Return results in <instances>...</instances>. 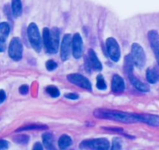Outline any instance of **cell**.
Wrapping results in <instances>:
<instances>
[{
    "instance_id": "1",
    "label": "cell",
    "mask_w": 159,
    "mask_h": 150,
    "mask_svg": "<svg viewBox=\"0 0 159 150\" xmlns=\"http://www.w3.org/2000/svg\"><path fill=\"white\" fill-rule=\"evenodd\" d=\"M94 115L98 119H112L116 121H121L123 123H135L139 122L136 114L124 113L120 111H113L107 109H97L94 112Z\"/></svg>"
},
{
    "instance_id": "2",
    "label": "cell",
    "mask_w": 159,
    "mask_h": 150,
    "mask_svg": "<svg viewBox=\"0 0 159 150\" xmlns=\"http://www.w3.org/2000/svg\"><path fill=\"white\" fill-rule=\"evenodd\" d=\"M27 33H28V38L30 43L32 47L34 48L36 52L41 51L42 47V41H41V37L40 33L39 32L37 25L35 23H31L29 25L28 29H27Z\"/></svg>"
},
{
    "instance_id": "3",
    "label": "cell",
    "mask_w": 159,
    "mask_h": 150,
    "mask_svg": "<svg viewBox=\"0 0 159 150\" xmlns=\"http://www.w3.org/2000/svg\"><path fill=\"white\" fill-rule=\"evenodd\" d=\"M131 57L134 61V64L138 68H143L146 62V56L143 48L139 44L134 43L131 47Z\"/></svg>"
},
{
    "instance_id": "4",
    "label": "cell",
    "mask_w": 159,
    "mask_h": 150,
    "mask_svg": "<svg viewBox=\"0 0 159 150\" xmlns=\"http://www.w3.org/2000/svg\"><path fill=\"white\" fill-rule=\"evenodd\" d=\"M9 56L14 60V61H19L22 58L23 55V45L19 38H13L9 46Z\"/></svg>"
},
{
    "instance_id": "5",
    "label": "cell",
    "mask_w": 159,
    "mask_h": 150,
    "mask_svg": "<svg viewBox=\"0 0 159 150\" xmlns=\"http://www.w3.org/2000/svg\"><path fill=\"white\" fill-rule=\"evenodd\" d=\"M89 148L96 150H106L109 148V141L105 138H99L94 140H87L82 141L81 148Z\"/></svg>"
},
{
    "instance_id": "6",
    "label": "cell",
    "mask_w": 159,
    "mask_h": 150,
    "mask_svg": "<svg viewBox=\"0 0 159 150\" xmlns=\"http://www.w3.org/2000/svg\"><path fill=\"white\" fill-rule=\"evenodd\" d=\"M106 46H107V51L109 57L111 58L113 61H118L121 56L120 53V47L117 41L114 38H108L106 41Z\"/></svg>"
},
{
    "instance_id": "7",
    "label": "cell",
    "mask_w": 159,
    "mask_h": 150,
    "mask_svg": "<svg viewBox=\"0 0 159 150\" xmlns=\"http://www.w3.org/2000/svg\"><path fill=\"white\" fill-rule=\"evenodd\" d=\"M67 79H68V81L70 83L77 85L79 87H81L83 89L88 90H92L91 83L89 82V80L87 77H85L82 75H80V74H70V75H67Z\"/></svg>"
},
{
    "instance_id": "8",
    "label": "cell",
    "mask_w": 159,
    "mask_h": 150,
    "mask_svg": "<svg viewBox=\"0 0 159 150\" xmlns=\"http://www.w3.org/2000/svg\"><path fill=\"white\" fill-rule=\"evenodd\" d=\"M83 42L79 33H75L72 39V52L75 59H80L82 56Z\"/></svg>"
},
{
    "instance_id": "9",
    "label": "cell",
    "mask_w": 159,
    "mask_h": 150,
    "mask_svg": "<svg viewBox=\"0 0 159 150\" xmlns=\"http://www.w3.org/2000/svg\"><path fill=\"white\" fill-rule=\"evenodd\" d=\"M72 35L67 33L64 35L61 48V56L62 61H66L70 56V48L72 46Z\"/></svg>"
},
{
    "instance_id": "10",
    "label": "cell",
    "mask_w": 159,
    "mask_h": 150,
    "mask_svg": "<svg viewBox=\"0 0 159 150\" xmlns=\"http://www.w3.org/2000/svg\"><path fill=\"white\" fill-rule=\"evenodd\" d=\"M148 39L159 65V33L156 30H151L148 33Z\"/></svg>"
},
{
    "instance_id": "11",
    "label": "cell",
    "mask_w": 159,
    "mask_h": 150,
    "mask_svg": "<svg viewBox=\"0 0 159 150\" xmlns=\"http://www.w3.org/2000/svg\"><path fill=\"white\" fill-rule=\"evenodd\" d=\"M139 122H143L152 127H159V116L153 114H136Z\"/></svg>"
},
{
    "instance_id": "12",
    "label": "cell",
    "mask_w": 159,
    "mask_h": 150,
    "mask_svg": "<svg viewBox=\"0 0 159 150\" xmlns=\"http://www.w3.org/2000/svg\"><path fill=\"white\" fill-rule=\"evenodd\" d=\"M50 38H51V54H55L58 52L60 45V32L57 27H53L50 30Z\"/></svg>"
},
{
    "instance_id": "13",
    "label": "cell",
    "mask_w": 159,
    "mask_h": 150,
    "mask_svg": "<svg viewBox=\"0 0 159 150\" xmlns=\"http://www.w3.org/2000/svg\"><path fill=\"white\" fill-rule=\"evenodd\" d=\"M127 75H128L129 78L130 83L133 85V86H134L136 89H137L138 90H140L142 92H148V91L150 90L149 86L147 85H145L144 83L141 82L140 80L137 79L136 76L134 75V74H133V71H130V72L127 73Z\"/></svg>"
},
{
    "instance_id": "14",
    "label": "cell",
    "mask_w": 159,
    "mask_h": 150,
    "mask_svg": "<svg viewBox=\"0 0 159 150\" xmlns=\"http://www.w3.org/2000/svg\"><path fill=\"white\" fill-rule=\"evenodd\" d=\"M111 89L115 93H122L125 89V83L120 75H115L113 76Z\"/></svg>"
},
{
    "instance_id": "15",
    "label": "cell",
    "mask_w": 159,
    "mask_h": 150,
    "mask_svg": "<svg viewBox=\"0 0 159 150\" xmlns=\"http://www.w3.org/2000/svg\"><path fill=\"white\" fill-rule=\"evenodd\" d=\"M89 63L90 67L92 69H94V70L100 71L102 70V66L101 61H99L96 54L92 49H89Z\"/></svg>"
},
{
    "instance_id": "16",
    "label": "cell",
    "mask_w": 159,
    "mask_h": 150,
    "mask_svg": "<svg viewBox=\"0 0 159 150\" xmlns=\"http://www.w3.org/2000/svg\"><path fill=\"white\" fill-rule=\"evenodd\" d=\"M146 78L150 84H156L159 80V72L155 69H148L146 72Z\"/></svg>"
},
{
    "instance_id": "17",
    "label": "cell",
    "mask_w": 159,
    "mask_h": 150,
    "mask_svg": "<svg viewBox=\"0 0 159 150\" xmlns=\"http://www.w3.org/2000/svg\"><path fill=\"white\" fill-rule=\"evenodd\" d=\"M11 12L14 17L18 18L22 13L21 0H11Z\"/></svg>"
},
{
    "instance_id": "18",
    "label": "cell",
    "mask_w": 159,
    "mask_h": 150,
    "mask_svg": "<svg viewBox=\"0 0 159 150\" xmlns=\"http://www.w3.org/2000/svg\"><path fill=\"white\" fill-rule=\"evenodd\" d=\"M43 41L44 45L48 53L51 54V38H50V30L48 28H44L43 30Z\"/></svg>"
},
{
    "instance_id": "19",
    "label": "cell",
    "mask_w": 159,
    "mask_h": 150,
    "mask_svg": "<svg viewBox=\"0 0 159 150\" xmlns=\"http://www.w3.org/2000/svg\"><path fill=\"white\" fill-rule=\"evenodd\" d=\"M72 144V139L66 134H63L59 139V147L61 149H66Z\"/></svg>"
},
{
    "instance_id": "20",
    "label": "cell",
    "mask_w": 159,
    "mask_h": 150,
    "mask_svg": "<svg viewBox=\"0 0 159 150\" xmlns=\"http://www.w3.org/2000/svg\"><path fill=\"white\" fill-rule=\"evenodd\" d=\"M47 129V126L45 125H36V124H32L28 126H25L17 129L16 132H21V131H27V130H44Z\"/></svg>"
},
{
    "instance_id": "21",
    "label": "cell",
    "mask_w": 159,
    "mask_h": 150,
    "mask_svg": "<svg viewBox=\"0 0 159 150\" xmlns=\"http://www.w3.org/2000/svg\"><path fill=\"white\" fill-rule=\"evenodd\" d=\"M43 143L44 146L47 148V149L52 148V143H53V137L51 133H45L43 134Z\"/></svg>"
},
{
    "instance_id": "22",
    "label": "cell",
    "mask_w": 159,
    "mask_h": 150,
    "mask_svg": "<svg viewBox=\"0 0 159 150\" xmlns=\"http://www.w3.org/2000/svg\"><path fill=\"white\" fill-rule=\"evenodd\" d=\"M10 33V26L6 22L0 23V35L3 37H7Z\"/></svg>"
},
{
    "instance_id": "23",
    "label": "cell",
    "mask_w": 159,
    "mask_h": 150,
    "mask_svg": "<svg viewBox=\"0 0 159 150\" xmlns=\"http://www.w3.org/2000/svg\"><path fill=\"white\" fill-rule=\"evenodd\" d=\"M47 92L52 98H57L60 96V90L55 86H48L47 88Z\"/></svg>"
},
{
    "instance_id": "24",
    "label": "cell",
    "mask_w": 159,
    "mask_h": 150,
    "mask_svg": "<svg viewBox=\"0 0 159 150\" xmlns=\"http://www.w3.org/2000/svg\"><path fill=\"white\" fill-rule=\"evenodd\" d=\"M96 86L99 90H105L107 85H106V83L104 81V78L102 75H98L97 76V82H96Z\"/></svg>"
},
{
    "instance_id": "25",
    "label": "cell",
    "mask_w": 159,
    "mask_h": 150,
    "mask_svg": "<svg viewBox=\"0 0 159 150\" xmlns=\"http://www.w3.org/2000/svg\"><path fill=\"white\" fill-rule=\"evenodd\" d=\"M14 141L17 143H20V144H26L29 141V137L27 135H19L15 137Z\"/></svg>"
},
{
    "instance_id": "26",
    "label": "cell",
    "mask_w": 159,
    "mask_h": 150,
    "mask_svg": "<svg viewBox=\"0 0 159 150\" xmlns=\"http://www.w3.org/2000/svg\"><path fill=\"white\" fill-rule=\"evenodd\" d=\"M46 67H47V69L49 71H52L57 68V63L54 61H52V60H49V61H47Z\"/></svg>"
},
{
    "instance_id": "27",
    "label": "cell",
    "mask_w": 159,
    "mask_h": 150,
    "mask_svg": "<svg viewBox=\"0 0 159 150\" xmlns=\"http://www.w3.org/2000/svg\"><path fill=\"white\" fill-rule=\"evenodd\" d=\"M122 148V144H121V141L119 138H115L113 140V146L112 149L116 150V149H121Z\"/></svg>"
},
{
    "instance_id": "28",
    "label": "cell",
    "mask_w": 159,
    "mask_h": 150,
    "mask_svg": "<svg viewBox=\"0 0 159 150\" xmlns=\"http://www.w3.org/2000/svg\"><path fill=\"white\" fill-rule=\"evenodd\" d=\"M5 40L6 38L0 35V52H4L5 50Z\"/></svg>"
},
{
    "instance_id": "29",
    "label": "cell",
    "mask_w": 159,
    "mask_h": 150,
    "mask_svg": "<svg viewBox=\"0 0 159 150\" xmlns=\"http://www.w3.org/2000/svg\"><path fill=\"white\" fill-rule=\"evenodd\" d=\"M28 91H29L28 85H22V86H20V88H19V92L22 94V95H26V94L28 93Z\"/></svg>"
},
{
    "instance_id": "30",
    "label": "cell",
    "mask_w": 159,
    "mask_h": 150,
    "mask_svg": "<svg viewBox=\"0 0 159 150\" xmlns=\"http://www.w3.org/2000/svg\"><path fill=\"white\" fill-rule=\"evenodd\" d=\"M8 148V141L0 140V149H5Z\"/></svg>"
},
{
    "instance_id": "31",
    "label": "cell",
    "mask_w": 159,
    "mask_h": 150,
    "mask_svg": "<svg viewBox=\"0 0 159 150\" xmlns=\"http://www.w3.org/2000/svg\"><path fill=\"white\" fill-rule=\"evenodd\" d=\"M5 98H6V95L4 90H0V104L3 103L5 101Z\"/></svg>"
},
{
    "instance_id": "32",
    "label": "cell",
    "mask_w": 159,
    "mask_h": 150,
    "mask_svg": "<svg viewBox=\"0 0 159 150\" xmlns=\"http://www.w3.org/2000/svg\"><path fill=\"white\" fill-rule=\"evenodd\" d=\"M65 97L66 99H73V100H75V99H78V96L76 95V94H74V93H68L65 95Z\"/></svg>"
},
{
    "instance_id": "33",
    "label": "cell",
    "mask_w": 159,
    "mask_h": 150,
    "mask_svg": "<svg viewBox=\"0 0 159 150\" xmlns=\"http://www.w3.org/2000/svg\"><path fill=\"white\" fill-rule=\"evenodd\" d=\"M108 131H114V132H122V128H111V127H107L106 128Z\"/></svg>"
},
{
    "instance_id": "34",
    "label": "cell",
    "mask_w": 159,
    "mask_h": 150,
    "mask_svg": "<svg viewBox=\"0 0 159 150\" xmlns=\"http://www.w3.org/2000/svg\"><path fill=\"white\" fill-rule=\"evenodd\" d=\"M43 147L41 145H40V143H39V142H37L35 145L33 146V149H42Z\"/></svg>"
}]
</instances>
